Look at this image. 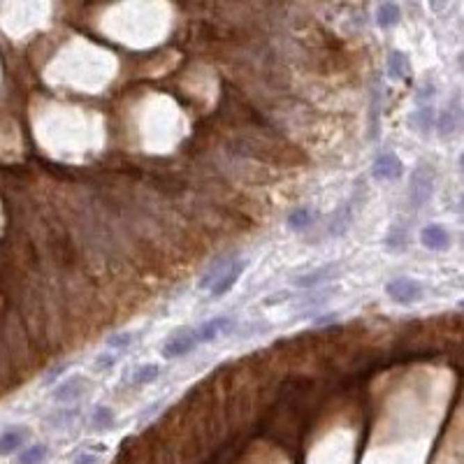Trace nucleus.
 Here are the masks:
<instances>
[{
    "instance_id": "nucleus-1",
    "label": "nucleus",
    "mask_w": 464,
    "mask_h": 464,
    "mask_svg": "<svg viewBox=\"0 0 464 464\" xmlns=\"http://www.w3.org/2000/svg\"><path fill=\"white\" fill-rule=\"evenodd\" d=\"M436 189V170L429 163H418L411 170L408 177V205L413 211H420L422 207H427L434 198Z\"/></svg>"
},
{
    "instance_id": "nucleus-2",
    "label": "nucleus",
    "mask_w": 464,
    "mask_h": 464,
    "mask_svg": "<svg viewBox=\"0 0 464 464\" xmlns=\"http://www.w3.org/2000/svg\"><path fill=\"white\" fill-rule=\"evenodd\" d=\"M434 98H436V86L432 81H425V84L415 91V107L411 112V126L418 130V135H422V137H427L434 130V121H436Z\"/></svg>"
},
{
    "instance_id": "nucleus-3",
    "label": "nucleus",
    "mask_w": 464,
    "mask_h": 464,
    "mask_svg": "<svg viewBox=\"0 0 464 464\" xmlns=\"http://www.w3.org/2000/svg\"><path fill=\"white\" fill-rule=\"evenodd\" d=\"M385 295L390 297L394 304L408 307V304H415L418 300H422V295H425V286H422L418 279L397 276V279L385 283Z\"/></svg>"
},
{
    "instance_id": "nucleus-4",
    "label": "nucleus",
    "mask_w": 464,
    "mask_h": 464,
    "mask_svg": "<svg viewBox=\"0 0 464 464\" xmlns=\"http://www.w3.org/2000/svg\"><path fill=\"white\" fill-rule=\"evenodd\" d=\"M462 126V98L460 93H453L450 98L446 100V105L439 114H436V121H434V128L439 130V137H453L457 130Z\"/></svg>"
},
{
    "instance_id": "nucleus-5",
    "label": "nucleus",
    "mask_w": 464,
    "mask_h": 464,
    "mask_svg": "<svg viewBox=\"0 0 464 464\" xmlns=\"http://www.w3.org/2000/svg\"><path fill=\"white\" fill-rule=\"evenodd\" d=\"M381 114H383V79L376 72L369 86V121H367V135L371 142L381 140Z\"/></svg>"
},
{
    "instance_id": "nucleus-6",
    "label": "nucleus",
    "mask_w": 464,
    "mask_h": 464,
    "mask_svg": "<svg viewBox=\"0 0 464 464\" xmlns=\"http://www.w3.org/2000/svg\"><path fill=\"white\" fill-rule=\"evenodd\" d=\"M404 163L394 151H381L371 163V177L376 182H397L404 177Z\"/></svg>"
},
{
    "instance_id": "nucleus-7",
    "label": "nucleus",
    "mask_w": 464,
    "mask_h": 464,
    "mask_svg": "<svg viewBox=\"0 0 464 464\" xmlns=\"http://www.w3.org/2000/svg\"><path fill=\"white\" fill-rule=\"evenodd\" d=\"M234 330V318L232 316H216L205 321L202 325L193 328V335H195L198 344H211L214 339H218L221 335H230Z\"/></svg>"
},
{
    "instance_id": "nucleus-8",
    "label": "nucleus",
    "mask_w": 464,
    "mask_h": 464,
    "mask_svg": "<svg viewBox=\"0 0 464 464\" xmlns=\"http://www.w3.org/2000/svg\"><path fill=\"white\" fill-rule=\"evenodd\" d=\"M86 390H88V378L81 376V374H74V376L54 387L51 399L58 401V404H72V401H79L84 397Z\"/></svg>"
},
{
    "instance_id": "nucleus-9",
    "label": "nucleus",
    "mask_w": 464,
    "mask_h": 464,
    "mask_svg": "<svg viewBox=\"0 0 464 464\" xmlns=\"http://www.w3.org/2000/svg\"><path fill=\"white\" fill-rule=\"evenodd\" d=\"M198 339H195V335H193V328L191 330H182V332H177L175 337H170L168 342H165V346H163V358H168V360H177V358H184V355H189V353H193L198 349Z\"/></svg>"
},
{
    "instance_id": "nucleus-10",
    "label": "nucleus",
    "mask_w": 464,
    "mask_h": 464,
    "mask_svg": "<svg viewBox=\"0 0 464 464\" xmlns=\"http://www.w3.org/2000/svg\"><path fill=\"white\" fill-rule=\"evenodd\" d=\"M353 214H355V198L349 200V202L339 205L332 216L328 221V234L330 237H344L349 232V227L353 225Z\"/></svg>"
},
{
    "instance_id": "nucleus-11",
    "label": "nucleus",
    "mask_w": 464,
    "mask_h": 464,
    "mask_svg": "<svg viewBox=\"0 0 464 464\" xmlns=\"http://www.w3.org/2000/svg\"><path fill=\"white\" fill-rule=\"evenodd\" d=\"M420 244L427 248V251L441 253L450 246V232L439 223H429L420 230Z\"/></svg>"
},
{
    "instance_id": "nucleus-12",
    "label": "nucleus",
    "mask_w": 464,
    "mask_h": 464,
    "mask_svg": "<svg viewBox=\"0 0 464 464\" xmlns=\"http://www.w3.org/2000/svg\"><path fill=\"white\" fill-rule=\"evenodd\" d=\"M337 274H339V265L330 262V265H321V267L311 269V272H307V274H300L297 279H293V286L302 288V290H311V288L321 286V283H325V281L335 279Z\"/></svg>"
},
{
    "instance_id": "nucleus-13",
    "label": "nucleus",
    "mask_w": 464,
    "mask_h": 464,
    "mask_svg": "<svg viewBox=\"0 0 464 464\" xmlns=\"http://www.w3.org/2000/svg\"><path fill=\"white\" fill-rule=\"evenodd\" d=\"M29 436H31L29 427H10V429H5V432L0 434V455L8 457V455L19 453V450L26 446Z\"/></svg>"
},
{
    "instance_id": "nucleus-14",
    "label": "nucleus",
    "mask_w": 464,
    "mask_h": 464,
    "mask_svg": "<svg viewBox=\"0 0 464 464\" xmlns=\"http://www.w3.org/2000/svg\"><path fill=\"white\" fill-rule=\"evenodd\" d=\"M244 269H246V260L237 258L230 267H227V272H225L223 276H221V279H218L216 283H214L209 293H211L214 297H223V295H227L234 286H237V281L241 279Z\"/></svg>"
},
{
    "instance_id": "nucleus-15",
    "label": "nucleus",
    "mask_w": 464,
    "mask_h": 464,
    "mask_svg": "<svg viewBox=\"0 0 464 464\" xmlns=\"http://www.w3.org/2000/svg\"><path fill=\"white\" fill-rule=\"evenodd\" d=\"M316 221H318V214L311 209V207H295V209L288 214L286 223L293 232L304 234L316 225Z\"/></svg>"
},
{
    "instance_id": "nucleus-16",
    "label": "nucleus",
    "mask_w": 464,
    "mask_h": 464,
    "mask_svg": "<svg viewBox=\"0 0 464 464\" xmlns=\"http://www.w3.org/2000/svg\"><path fill=\"white\" fill-rule=\"evenodd\" d=\"M237 258H239L237 253H225V255H221V258H216V262H211L209 269H207V272L202 274V279H200V288L211 290L214 283H216L221 276L227 272V267H230Z\"/></svg>"
},
{
    "instance_id": "nucleus-17",
    "label": "nucleus",
    "mask_w": 464,
    "mask_h": 464,
    "mask_svg": "<svg viewBox=\"0 0 464 464\" xmlns=\"http://www.w3.org/2000/svg\"><path fill=\"white\" fill-rule=\"evenodd\" d=\"M408 72H411V63H408V56L404 51L392 49L387 54V74H390V79H404Z\"/></svg>"
},
{
    "instance_id": "nucleus-18",
    "label": "nucleus",
    "mask_w": 464,
    "mask_h": 464,
    "mask_svg": "<svg viewBox=\"0 0 464 464\" xmlns=\"http://www.w3.org/2000/svg\"><path fill=\"white\" fill-rule=\"evenodd\" d=\"M401 22V8L397 3H383V5H378V10H376V24H378V29H394Z\"/></svg>"
},
{
    "instance_id": "nucleus-19",
    "label": "nucleus",
    "mask_w": 464,
    "mask_h": 464,
    "mask_svg": "<svg viewBox=\"0 0 464 464\" xmlns=\"http://www.w3.org/2000/svg\"><path fill=\"white\" fill-rule=\"evenodd\" d=\"M47 457H49V448L45 443H33V446H26L19 450L17 462L19 464H42Z\"/></svg>"
},
{
    "instance_id": "nucleus-20",
    "label": "nucleus",
    "mask_w": 464,
    "mask_h": 464,
    "mask_svg": "<svg viewBox=\"0 0 464 464\" xmlns=\"http://www.w3.org/2000/svg\"><path fill=\"white\" fill-rule=\"evenodd\" d=\"M158 376H161V367L151 362V365H140L135 371H130L128 381L133 385H149V383H154Z\"/></svg>"
},
{
    "instance_id": "nucleus-21",
    "label": "nucleus",
    "mask_w": 464,
    "mask_h": 464,
    "mask_svg": "<svg viewBox=\"0 0 464 464\" xmlns=\"http://www.w3.org/2000/svg\"><path fill=\"white\" fill-rule=\"evenodd\" d=\"M114 422H116V418H114V413H112V408H109V406L100 404V406L93 408V413H91L93 429H112Z\"/></svg>"
},
{
    "instance_id": "nucleus-22",
    "label": "nucleus",
    "mask_w": 464,
    "mask_h": 464,
    "mask_svg": "<svg viewBox=\"0 0 464 464\" xmlns=\"http://www.w3.org/2000/svg\"><path fill=\"white\" fill-rule=\"evenodd\" d=\"M406 244H408V234L404 232V227L392 225L390 232H387V237H385V248H387V251L397 253V251H404Z\"/></svg>"
},
{
    "instance_id": "nucleus-23",
    "label": "nucleus",
    "mask_w": 464,
    "mask_h": 464,
    "mask_svg": "<svg viewBox=\"0 0 464 464\" xmlns=\"http://www.w3.org/2000/svg\"><path fill=\"white\" fill-rule=\"evenodd\" d=\"M79 413H81V408H77V406L74 408H56V411H54L47 420H49L51 427H67L74 418H79Z\"/></svg>"
},
{
    "instance_id": "nucleus-24",
    "label": "nucleus",
    "mask_w": 464,
    "mask_h": 464,
    "mask_svg": "<svg viewBox=\"0 0 464 464\" xmlns=\"http://www.w3.org/2000/svg\"><path fill=\"white\" fill-rule=\"evenodd\" d=\"M135 335L133 332H116V335H109L107 339H105V344L109 346V349H116V351H123V349H128L130 344L135 342Z\"/></svg>"
},
{
    "instance_id": "nucleus-25",
    "label": "nucleus",
    "mask_w": 464,
    "mask_h": 464,
    "mask_svg": "<svg viewBox=\"0 0 464 464\" xmlns=\"http://www.w3.org/2000/svg\"><path fill=\"white\" fill-rule=\"evenodd\" d=\"M95 369H98L100 374H107L112 371L116 367V355H112V353H100L98 358H95Z\"/></svg>"
},
{
    "instance_id": "nucleus-26",
    "label": "nucleus",
    "mask_w": 464,
    "mask_h": 464,
    "mask_svg": "<svg viewBox=\"0 0 464 464\" xmlns=\"http://www.w3.org/2000/svg\"><path fill=\"white\" fill-rule=\"evenodd\" d=\"M339 321V311H323V314H316L311 325L314 328H325V325H332Z\"/></svg>"
},
{
    "instance_id": "nucleus-27",
    "label": "nucleus",
    "mask_w": 464,
    "mask_h": 464,
    "mask_svg": "<svg viewBox=\"0 0 464 464\" xmlns=\"http://www.w3.org/2000/svg\"><path fill=\"white\" fill-rule=\"evenodd\" d=\"M70 367H72V362H61V365H56V367H54V369L45 376V385H54V381L63 376V374L70 369Z\"/></svg>"
},
{
    "instance_id": "nucleus-28",
    "label": "nucleus",
    "mask_w": 464,
    "mask_h": 464,
    "mask_svg": "<svg viewBox=\"0 0 464 464\" xmlns=\"http://www.w3.org/2000/svg\"><path fill=\"white\" fill-rule=\"evenodd\" d=\"M98 462H100V457L95 453H77L72 460V464H98Z\"/></svg>"
}]
</instances>
